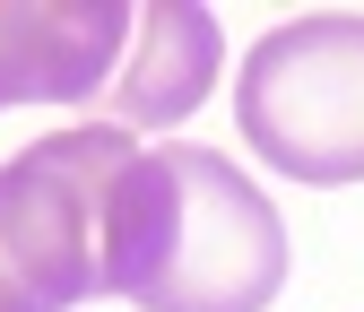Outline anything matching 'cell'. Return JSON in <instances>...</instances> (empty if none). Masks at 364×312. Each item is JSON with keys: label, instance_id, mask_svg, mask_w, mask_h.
Returning <instances> with one entry per match:
<instances>
[{"label": "cell", "instance_id": "1", "mask_svg": "<svg viewBox=\"0 0 364 312\" xmlns=\"http://www.w3.org/2000/svg\"><path fill=\"white\" fill-rule=\"evenodd\" d=\"M287 286V226L235 156L200 139L139 148L113 295L139 312H269Z\"/></svg>", "mask_w": 364, "mask_h": 312}, {"label": "cell", "instance_id": "4", "mask_svg": "<svg viewBox=\"0 0 364 312\" xmlns=\"http://www.w3.org/2000/svg\"><path fill=\"white\" fill-rule=\"evenodd\" d=\"M130 0H0V113L9 104H96L130 61Z\"/></svg>", "mask_w": 364, "mask_h": 312}, {"label": "cell", "instance_id": "5", "mask_svg": "<svg viewBox=\"0 0 364 312\" xmlns=\"http://www.w3.org/2000/svg\"><path fill=\"white\" fill-rule=\"evenodd\" d=\"M217 61H225L217 9H200V0H148V9H139V35H130V61L113 70L105 104H113V122H130V130L182 122V113L217 87Z\"/></svg>", "mask_w": 364, "mask_h": 312}, {"label": "cell", "instance_id": "2", "mask_svg": "<svg viewBox=\"0 0 364 312\" xmlns=\"http://www.w3.org/2000/svg\"><path fill=\"white\" fill-rule=\"evenodd\" d=\"M139 139L113 122L61 130L0 165V312H70L113 295Z\"/></svg>", "mask_w": 364, "mask_h": 312}, {"label": "cell", "instance_id": "3", "mask_svg": "<svg viewBox=\"0 0 364 312\" xmlns=\"http://www.w3.org/2000/svg\"><path fill=\"white\" fill-rule=\"evenodd\" d=\"M235 122L252 156L287 183H364V18L321 9L269 26L243 61Z\"/></svg>", "mask_w": 364, "mask_h": 312}]
</instances>
